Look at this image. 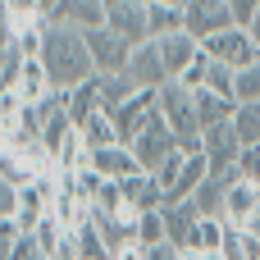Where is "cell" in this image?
<instances>
[{"instance_id":"cell-35","label":"cell","mask_w":260,"mask_h":260,"mask_svg":"<svg viewBox=\"0 0 260 260\" xmlns=\"http://www.w3.org/2000/svg\"><path fill=\"white\" fill-rule=\"evenodd\" d=\"M155 5H178V9H183V5H187V0H155Z\"/></svg>"},{"instance_id":"cell-26","label":"cell","mask_w":260,"mask_h":260,"mask_svg":"<svg viewBox=\"0 0 260 260\" xmlns=\"http://www.w3.org/2000/svg\"><path fill=\"white\" fill-rule=\"evenodd\" d=\"M23 69H27V55H23L14 41H5V55H0V82H5V91H14V87H18Z\"/></svg>"},{"instance_id":"cell-34","label":"cell","mask_w":260,"mask_h":260,"mask_svg":"<svg viewBox=\"0 0 260 260\" xmlns=\"http://www.w3.org/2000/svg\"><path fill=\"white\" fill-rule=\"evenodd\" d=\"M247 32H251V41H256V46H260V14H256V18H251V27H247Z\"/></svg>"},{"instance_id":"cell-9","label":"cell","mask_w":260,"mask_h":260,"mask_svg":"<svg viewBox=\"0 0 260 260\" xmlns=\"http://www.w3.org/2000/svg\"><path fill=\"white\" fill-rule=\"evenodd\" d=\"M110 27L123 41H133V46L151 41V0H119V5H110Z\"/></svg>"},{"instance_id":"cell-32","label":"cell","mask_w":260,"mask_h":260,"mask_svg":"<svg viewBox=\"0 0 260 260\" xmlns=\"http://www.w3.org/2000/svg\"><path fill=\"white\" fill-rule=\"evenodd\" d=\"M238 174H242V178H251V183H260V146H247V151H242Z\"/></svg>"},{"instance_id":"cell-3","label":"cell","mask_w":260,"mask_h":260,"mask_svg":"<svg viewBox=\"0 0 260 260\" xmlns=\"http://www.w3.org/2000/svg\"><path fill=\"white\" fill-rule=\"evenodd\" d=\"M242 151H247V146H242V137L233 133V119L201 133V155L210 160V174H215V178H242V174H238Z\"/></svg>"},{"instance_id":"cell-22","label":"cell","mask_w":260,"mask_h":260,"mask_svg":"<svg viewBox=\"0 0 260 260\" xmlns=\"http://www.w3.org/2000/svg\"><path fill=\"white\" fill-rule=\"evenodd\" d=\"M82 142H87L91 151H105V146H119V128H114L110 110H101V114H91V119L82 123Z\"/></svg>"},{"instance_id":"cell-6","label":"cell","mask_w":260,"mask_h":260,"mask_svg":"<svg viewBox=\"0 0 260 260\" xmlns=\"http://www.w3.org/2000/svg\"><path fill=\"white\" fill-rule=\"evenodd\" d=\"M87 46H91V59H96V73L101 78H110V73H123L128 69V59H133V41H123L114 27H96V32H87Z\"/></svg>"},{"instance_id":"cell-20","label":"cell","mask_w":260,"mask_h":260,"mask_svg":"<svg viewBox=\"0 0 260 260\" xmlns=\"http://www.w3.org/2000/svg\"><path fill=\"white\" fill-rule=\"evenodd\" d=\"M178 32H187V14H183L178 5H155V0H151V41L178 37Z\"/></svg>"},{"instance_id":"cell-19","label":"cell","mask_w":260,"mask_h":260,"mask_svg":"<svg viewBox=\"0 0 260 260\" xmlns=\"http://www.w3.org/2000/svg\"><path fill=\"white\" fill-rule=\"evenodd\" d=\"M27 105H41L55 87H50V73H46V64L41 59H27V69H23V78H18V87H14Z\"/></svg>"},{"instance_id":"cell-12","label":"cell","mask_w":260,"mask_h":260,"mask_svg":"<svg viewBox=\"0 0 260 260\" xmlns=\"http://www.w3.org/2000/svg\"><path fill=\"white\" fill-rule=\"evenodd\" d=\"M201 210H197V201H178V206H165V224H169V242L178 247V251H187V247H201Z\"/></svg>"},{"instance_id":"cell-24","label":"cell","mask_w":260,"mask_h":260,"mask_svg":"<svg viewBox=\"0 0 260 260\" xmlns=\"http://www.w3.org/2000/svg\"><path fill=\"white\" fill-rule=\"evenodd\" d=\"M137 242H142V247H160V242H169L165 210H146V215L137 219Z\"/></svg>"},{"instance_id":"cell-7","label":"cell","mask_w":260,"mask_h":260,"mask_svg":"<svg viewBox=\"0 0 260 260\" xmlns=\"http://www.w3.org/2000/svg\"><path fill=\"white\" fill-rule=\"evenodd\" d=\"M160 114V91H137L133 101H123L119 110H110V119H114V128H119V142L128 146L151 119Z\"/></svg>"},{"instance_id":"cell-8","label":"cell","mask_w":260,"mask_h":260,"mask_svg":"<svg viewBox=\"0 0 260 260\" xmlns=\"http://www.w3.org/2000/svg\"><path fill=\"white\" fill-rule=\"evenodd\" d=\"M260 219V183L251 178H233L229 197H224V224L229 229H251Z\"/></svg>"},{"instance_id":"cell-4","label":"cell","mask_w":260,"mask_h":260,"mask_svg":"<svg viewBox=\"0 0 260 260\" xmlns=\"http://www.w3.org/2000/svg\"><path fill=\"white\" fill-rule=\"evenodd\" d=\"M128 146H133L137 165H142L146 174H155V169H160V165L178 151V137H174V128L165 123V114H155V119H151V123H146V128H142Z\"/></svg>"},{"instance_id":"cell-25","label":"cell","mask_w":260,"mask_h":260,"mask_svg":"<svg viewBox=\"0 0 260 260\" xmlns=\"http://www.w3.org/2000/svg\"><path fill=\"white\" fill-rule=\"evenodd\" d=\"M233 133L242 137V146H260V105H238L233 110Z\"/></svg>"},{"instance_id":"cell-33","label":"cell","mask_w":260,"mask_h":260,"mask_svg":"<svg viewBox=\"0 0 260 260\" xmlns=\"http://www.w3.org/2000/svg\"><path fill=\"white\" fill-rule=\"evenodd\" d=\"M59 5H64V0H32V14L46 18V23H55V18H59Z\"/></svg>"},{"instance_id":"cell-17","label":"cell","mask_w":260,"mask_h":260,"mask_svg":"<svg viewBox=\"0 0 260 260\" xmlns=\"http://www.w3.org/2000/svg\"><path fill=\"white\" fill-rule=\"evenodd\" d=\"M192 101H197L201 133H206V128H219V123H229V119H233V110H238V101H229V96H219V91H210V87H197V91H192Z\"/></svg>"},{"instance_id":"cell-14","label":"cell","mask_w":260,"mask_h":260,"mask_svg":"<svg viewBox=\"0 0 260 260\" xmlns=\"http://www.w3.org/2000/svg\"><path fill=\"white\" fill-rule=\"evenodd\" d=\"M155 46H160V59H165L169 78H183V73H187V69L201 59V41H197L192 32H178V37H160Z\"/></svg>"},{"instance_id":"cell-31","label":"cell","mask_w":260,"mask_h":260,"mask_svg":"<svg viewBox=\"0 0 260 260\" xmlns=\"http://www.w3.org/2000/svg\"><path fill=\"white\" fill-rule=\"evenodd\" d=\"M229 9H233V23L238 27H251V18L260 14V0H229Z\"/></svg>"},{"instance_id":"cell-15","label":"cell","mask_w":260,"mask_h":260,"mask_svg":"<svg viewBox=\"0 0 260 260\" xmlns=\"http://www.w3.org/2000/svg\"><path fill=\"white\" fill-rule=\"evenodd\" d=\"M55 23H69L78 32H96V27H110V9H105V0H64Z\"/></svg>"},{"instance_id":"cell-21","label":"cell","mask_w":260,"mask_h":260,"mask_svg":"<svg viewBox=\"0 0 260 260\" xmlns=\"http://www.w3.org/2000/svg\"><path fill=\"white\" fill-rule=\"evenodd\" d=\"M96 82H101V101H105V110H119L123 101H133V96L142 91V87L128 78V69H123V73H110V78L96 73Z\"/></svg>"},{"instance_id":"cell-29","label":"cell","mask_w":260,"mask_h":260,"mask_svg":"<svg viewBox=\"0 0 260 260\" xmlns=\"http://www.w3.org/2000/svg\"><path fill=\"white\" fill-rule=\"evenodd\" d=\"M183 165H187V151H183V146H178V151H174V155H169V160H165V165H160V169H155V174H151V178H155V183H160V187H165V192H169V187H174V178H178V169H183Z\"/></svg>"},{"instance_id":"cell-27","label":"cell","mask_w":260,"mask_h":260,"mask_svg":"<svg viewBox=\"0 0 260 260\" xmlns=\"http://www.w3.org/2000/svg\"><path fill=\"white\" fill-rule=\"evenodd\" d=\"M233 96H238V105H260V59H256V64H247V69H238V87H233Z\"/></svg>"},{"instance_id":"cell-30","label":"cell","mask_w":260,"mask_h":260,"mask_svg":"<svg viewBox=\"0 0 260 260\" xmlns=\"http://www.w3.org/2000/svg\"><path fill=\"white\" fill-rule=\"evenodd\" d=\"M0 260H46V256H41V247L32 242V233H23L14 247H5V251H0Z\"/></svg>"},{"instance_id":"cell-13","label":"cell","mask_w":260,"mask_h":260,"mask_svg":"<svg viewBox=\"0 0 260 260\" xmlns=\"http://www.w3.org/2000/svg\"><path fill=\"white\" fill-rule=\"evenodd\" d=\"M91 169L101 174V178H110V183H128V178H137V174H146L142 165H137V155H133V146H105V151H91Z\"/></svg>"},{"instance_id":"cell-16","label":"cell","mask_w":260,"mask_h":260,"mask_svg":"<svg viewBox=\"0 0 260 260\" xmlns=\"http://www.w3.org/2000/svg\"><path fill=\"white\" fill-rule=\"evenodd\" d=\"M105 110V101H101V82L91 78V82H82V87H73L69 91V101H64V114L73 119V128L82 133V123L91 119V114H101Z\"/></svg>"},{"instance_id":"cell-28","label":"cell","mask_w":260,"mask_h":260,"mask_svg":"<svg viewBox=\"0 0 260 260\" xmlns=\"http://www.w3.org/2000/svg\"><path fill=\"white\" fill-rule=\"evenodd\" d=\"M229 224L224 219H201V251H224Z\"/></svg>"},{"instance_id":"cell-11","label":"cell","mask_w":260,"mask_h":260,"mask_svg":"<svg viewBox=\"0 0 260 260\" xmlns=\"http://www.w3.org/2000/svg\"><path fill=\"white\" fill-rule=\"evenodd\" d=\"M128 78H133L142 91H160L165 82H174L169 69H165V59H160V46H155V41H142V46L133 50V59H128Z\"/></svg>"},{"instance_id":"cell-5","label":"cell","mask_w":260,"mask_h":260,"mask_svg":"<svg viewBox=\"0 0 260 260\" xmlns=\"http://www.w3.org/2000/svg\"><path fill=\"white\" fill-rule=\"evenodd\" d=\"M201 46H206L210 59H219V64H229V69H247V64H256V59H260V46L251 41V32L238 27V23L224 27V32H215V37H206Z\"/></svg>"},{"instance_id":"cell-23","label":"cell","mask_w":260,"mask_h":260,"mask_svg":"<svg viewBox=\"0 0 260 260\" xmlns=\"http://www.w3.org/2000/svg\"><path fill=\"white\" fill-rule=\"evenodd\" d=\"M229 183H233V178H215V174H210V178H206V187L192 197V201H197V210H201L206 219H224V197H229Z\"/></svg>"},{"instance_id":"cell-1","label":"cell","mask_w":260,"mask_h":260,"mask_svg":"<svg viewBox=\"0 0 260 260\" xmlns=\"http://www.w3.org/2000/svg\"><path fill=\"white\" fill-rule=\"evenodd\" d=\"M41 64H46L55 91H73V87H82V82L96 78V59H91L87 32H78V27H69V23H50V27H46Z\"/></svg>"},{"instance_id":"cell-18","label":"cell","mask_w":260,"mask_h":260,"mask_svg":"<svg viewBox=\"0 0 260 260\" xmlns=\"http://www.w3.org/2000/svg\"><path fill=\"white\" fill-rule=\"evenodd\" d=\"M69 238H73V251H78V260H110L114 251H110V242H105V233L96 229V219L87 215L78 229H69Z\"/></svg>"},{"instance_id":"cell-10","label":"cell","mask_w":260,"mask_h":260,"mask_svg":"<svg viewBox=\"0 0 260 260\" xmlns=\"http://www.w3.org/2000/svg\"><path fill=\"white\" fill-rule=\"evenodd\" d=\"M183 14H187V32H192L197 41H206V37L233 27V9H229V0H187Z\"/></svg>"},{"instance_id":"cell-2","label":"cell","mask_w":260,"mask_h":260,"mask_svg":"<svg viewBox=\"0 0 260 260\" xmlns=\"http://www.w3.org/2000/svg\"><path fill=\"white\" fill-rule=\"evenodd\" d=\"M160 114L174 128L183 151H201V119H197V101L183 82H165L160 87Z\"/></svg>"}]
</instances>
